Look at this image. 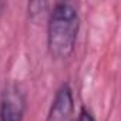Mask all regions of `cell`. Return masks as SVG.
<instances>
[{"mask_svg": "<svg viewBox=\"0 0 121 121\" xmlns=\"http://www.w3.org/2000/svg\"><path fill=\"white\" fill-rule=\"evenodd\" d=\"M76 121H95V117L93 115V112H91L88 108L83 107V108L80 110V112H78Z\"/></svg>", "mask_w": 121, "mask_h": 121, "instance_id": "4", "label": "cell"}, {"mask_svg": "<svg viewBox=\"0 0 121 121\" xmlns=\"http://www.w3.org/2000/svg\"><path fill=\"white\" fill-rule=\"evenodd\" d=\"M74 100L69 84H61L56 91L46 121H73Z\"/></svg>", "mask_w": 121, "mask_h": 121, "instance_id": "3", "label": "cell"}, {"mask_svg": "<svg viewBox=\"0 0 121 121\" xmlns=\"http://www.w3.org/2000/svg\"><path fill=\"white\" fill-rule=\"evenodd\" d=\"M26 111V98L17 86H9L0 101V120L2 121H23Z\"/></svg>", "mask_w": 121, "mask_h": 121, "instance_id": "2", "label": "cell"}, {"mask_svg": "<svg viewBox=\"0 0 121 121\" xmlns=\"http://www.w3.org/2000/svg\"><path fill=\"white\" fill-rule=\"evenodd\" d=\"M80 17L71 3H56L47 24V46L51 57L67 58L76 48Z\"/></svg>", "mask_w": 121, "mask_h": 121, "instance_id": "1", "label": "cell"}]
</instances>
